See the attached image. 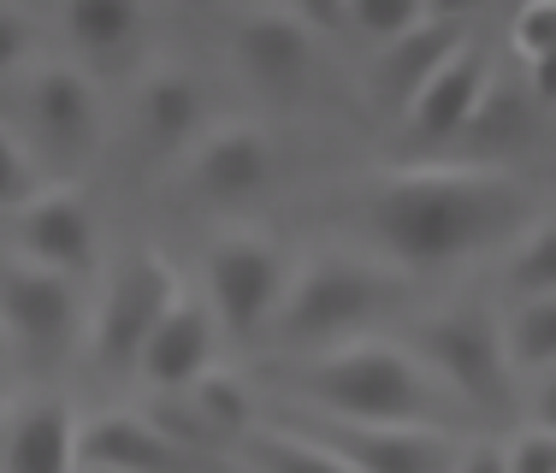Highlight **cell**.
<instances>
[{"label": "cell", "instance_id": "obj_1", "mask_svg": "<svg viewBox=\"0 0 556 473\" xmlns=\"http://www.w3.org/2000/svg\"><path fill=\"white\" fill-rule=\"evenodd\" d=\"M367 226L403 267H450L480 248H497L533 226V202L509 172L480 166H420L374 190Z\"/></svg>", "mask_w": 556, "mask_h": 473}, {"label": "cell", "instance_id": "obj_2", "mask_svg": "<svg viewBox=\"0 0 556 473\" xmlns=\"http://www.w3.org/2000/svg\"><path fill=\"white\" fill-rule=\"evenodd\" d=\"M267 373L326 420H355V426L439 432L456 414V397L396 344H338L296 361H273Z\"/></svg>", "mask_w": 556, "mask_h": 473}, {"label": "cell", "instance_id": "obj_3", "mask_svg": "<svg viewBox=\"0 0 556 473\" xmlns=\"http://www.w3.org/2000/svg\"><path fill=\"white\" fill-rule=\"evenodd\" d=\"M396 302H403V279L391 267H374V260H355V255H320L285 284L273 325L285 349H308L379 320Z\"/></svg>", "mask_w": 556, "mask_h": 473}, {"label": "cell", "instance_id": "obj_4", "mask_svg": "<svg viewBox=\"0 0 556 473\" xmlns=\"http://www.w3.org/2000/svg\"><path fill=\"white\" fill-rule=\"evenodd\" d=\"M408 355L468 409H503L509 402V349L503 325L480 308H450L432 314L408 332Z\"/></svg>", "mask_w": 556, "mask_h": 473}, {"label": "cell", "instance_id": "obj_5", "mask_svg": "<svg viewBox=\"0 0 556 473\" xmlns=\"http://www.w3.org/2000/svg\"><path fill=\"white\" fill-rule=\"evenodd\" d=\"M178 296H184V284H178V272H172L161 255H130L125 267L113 272L108 302H101L96 361L113 367V373H137L142 344H149V332L166 320V308Z\"/></svg>", "mask_w": 556, "mask_h": 473}, {"label": "cell", "instance_id": "obj_6", "mask_svg": "<svg viewBox=\"0 0 556 473\" xmlns=\"http://www.w3.org/2000/svg\"><path fill=\"white\" fill-rule=\"evenodd\" d=\"M285 255L261 237H237V243H219L207 255V302H214V325L231 337H255L261 325L278 314L285 302Z\"/></svg>", "mask_w": 556, "mask_h": 473}, {"label": "cell", "instance_id": "obj_7", "mask_svg": "<svg viewBox=\"0 0 556 473\" xmlns=\"http://www.w3.org/2000/svg\"><path fill=\"white\" fill-rule=\"evenodd\" d=\"M302 438L332 450L350 473H456V450L444 432L420 426H355V420H302Z\"/></svg>", "mask_w": 556, "mask_h": 473}, {"label": "cell", "instance_id": "obj_8", "mask_svg": "<svg viewBox=\"0 0 556 473\" xmlns=\"http://www.w3.org/2000/svg\"><path fill=\"white\" fill-rule=\"evenodd\" d=\"M77 462L108 473H219L214 450L184 444L172 426H154L142 414H101L77 432Z\"/></svg>", "mask_w": 556, "mask_h": 473}, {"label": "cell", "instance_id": "obj_9", "mask_svg": "<svg viewBox=\"0 0 556 473\" xmlns=\"http://www.w3.org/2000/svg\"><path fill=\"white\" fill-rule=\"evenodd\" d=\"M0 231L12 237V248L30 267L60 272V279H72V272H84L96 260V219H89V202L77 190L30 195L18 214L0 219Z\"/></svg>", "mask_w": 556, "mask_h": 473}, {"label": "cell", "instance_id": "obj_10", "mask_svg": "<svg viewBox=\"0 0 556 473\" xmlns=\"http://www.w3.org/2000/svg\"><path fill=\"white\" fill-rule=\"evenodd\" d=\"M485 101H492V60H485V48L468 36V42L427 77V89L408 101L403 118L420 142H450L480 118Z\"/></svg>", "mask_w": 556, "mask_h": 473}, {"label": "cell", "instance_id": "obj_11", "mask_svg": "<svg viewBox=\"0 0 556 473\" xmlns=\"http://www.w3.org/2000/svg\"><path fill=\"white\" fill-rule=\"evenodd\" d=\"M462 42H468V18H456V12H427V24H415L408 36L386 42V48H379V60H374V95H379V107L408 113V101L427 89V77L439 72V65L456 54Z\"/></svg>", "mask_w": 556, "mask_h": 473}, {"label": "cell", "instance_id": "obj_12", "mask_svg": "<svg viewBox=\"0 0 556 473\" xmlns=\"http://www.w3.org/2000/svg\"><path fill=\"white\" fill-rule=\"evenodd\" d=\"M231 48L243 60V72L267 89H290L308 77L314 65V24L290 7H261V12H243L231 30Z\"/></svg>", "mask_w": 556, "mask_h": 473}, {"label": "cell", "instance_id": "obj_13", "mask_svg": "<svg viewBox=\"0 0 556 473\" xmlns=\"http://www.w3.org/2000/svg\"><path fill=\"white\" fill-rule=\"evenodd\" d=\"M214 344H219V325L207 314V302L178 296L166 308V320L149 332V344L137 355V373L161 391H184L214 367Z\"/></svg>", "mask_w": 556, "mask_h": 473}, {"label": "cell", "instance_id": "obj_14", "mask_svg": "<svg viewBox=\"0 0 556 473\" xmlns=\"http://www.w3.org/2000/svg\"><path fill=\"white\" fill-rule=\"evenodd\" d=\"M0 320L30 349H60L77 325V296L60 272L42 267H0Z\"/></svg>", "mask_w": 556, "mask_h": 473}, {"label": "cell", "instance_id": "obj_15", "mask_svg": "<svg viewBox=\"0 0 556 473\" xmlns=\"http://www.w3.org/2000/svg\"><path fill=\"white\" fill-rule=\"evenodd\" d=\"M77 414L60 397H36L12 409L0 432V473H77Z\"/></svg>", "mask_w": 556, "mask_h": 473}, {"label": "cell", "instance_id": "obj_16", "mask_svg": "<svg viewBox=\"0 0 556 473\" xmlns=\"http://www.w3.org/2000/svg\"><path fill=\"white\" fill-rule=\"evenodd\" d=\"M190 172L214 202H249L273 183V142L249 125H225L214 137H202Z\"/></svg>", "mask_w": 556, "mask_h": 473}, {"label": "cell", "instance_id": "obj_17", "mask_svg": "<svg viewBox=\"0 0 556 473\" xmlns=\"http://www.w3.org/2000/svg\"><path fill=\"white\" fill-rule=\"evenodd\" d=\"M30 125L48 149H84L96 137V95L72 65H48L30 84Z\"/></svg>", "mask_w": 556, "mask_h": 473}, {"label": "cell", "instance_id": "obj_18", "mask_svg": "<svg viewBox=\"0 0 556 473\" xmlns=\"http://www.w3.org/2000/svg\"><path fill=\"white\" fill-rule=\"evenodd\" d=\"M195 125H202V89H195V77L161 72V77H149V84H142L137 130H142V142H149L154 154L184 149V142L195 137Z\"/></svg>", "mask_w": 556, "mask_h": 473}, {"label": "cell", "instance_id": "obj_19", "mask_svg": "<svg viewBox=\"0 0 556 473\" xmlns=\"http://www.w3.org/2000/svg\"><path fill=\"white\" fill-rule=\"evenodd\" d=\"M142 30V7L137 0H77L65 12V36H72L84 54H113L130 36Z\"/></svg>", "mask_w": 556, "mask_h": 473}, {"label": "cell", "instance_id": "obj_20", "mask_svg": "<svg viewBox=\"0 0 556 473\" xmlns=\"http://www.w3.org/2000/svg\"><path fill=\"white\" fill-rule=\"evenodd\" d=\"M243 462L255 473H350L332 450H320V444L302 438V432H249Z\"/></svg>", "mask_w": 556, "mask_h": 473}, {"label": "cell", "instance_id": "obj_21", "mask_svg": "<svg viewBox=\"0 0 556 473\" xmlns=\"http://www.w3.org/2000/svg\"><path fill=\"white\" fill-rule=\"evenodd\" d=\"M509 367H545L556 373V296H527L503 325Z\"/></svg>", "mask_w": 556, "mask_h": 473}, {"label": "cell", "instance_id": "obj_22", "mask_svg": "<svg viewBox=\"0 0 556 473\" xmlns=\"http://www.w3.org/2000/svg\"><path fill=\"white\" fill-rule=\"evenodd\" d=\"M509 284L527 296H556V219H539V226L521 231V248L509 260Z\"/></svg>", "mask_w": 556, "mask_h": 473}, {"label": "cell", "instance_id": "obj_23", "mask_svg": "<svg viewBox=\"0 0 556 473\" xmlns=\"http://www.w3.org/2000/svg\"><path fill=\"white\" fill-rule=\"evenodd\" d=\"M343 24H355L374 48H386L396 36H408L415 24H427V7H420V0H350V7H343Z\"/></svg>", "mask_w": 556, "mask_h": 473}, {"label": "cell", "instance_id": "obj_24", "mask_svg": "<svg viewBox=\"0 0 556 473\" xmlns=\"http://www.w3.org/2000/svg\"><path fill=\"white\" fill-rule=\"evenodd\" d=\"M195 402H202V420L214 426V444H225L231 432L249 426V397H243V385H237V379H225V373L195 379Z\"/></svg>", "mask_w": 556, "mask_h": 473}, {"label": "cell", "instance_id": "obj_25", "mask_svg": "<svg viewBox=\"0 0 556 473\" xmlns=\"http://www.w3.org/2000/svg\"><path fill=\"white\" fill-rule=\"evenodd\" d=\"M509 42L521 48V60H551L556 54V0H533L509 18Z\"/></svg>", "mask_w": 556, "mask_h": 473}, {"label": "cell", "instance_id": "obj_26", "mask_svg": "<svg viewBox=\"0 0 556 473\" xmlns=\"http://www.w3.org/2000/svg\"><path fill=\"white\" fill-rule=\"evenodd\" d=\"M36 195V172H30V161H24V149L0 130V219L7 214H18L24 202Z\"/></svg>", "mask_w": 556, "mask_h": 473}, {"label": "cell", "instance_id": "obj_27", "mask_svg": "<svg viewBox=\"0 0 556 473\" xmlns=\"http://www.w3.org/2000/svg\"><path fill=\"white\" fill-rule=\"evenodd\" d=\"M503 462H509V473H556V432H521V438L503 450Z\"/></svg>", "mask_w": 556, "mask_h": 473}, {"label": "cell", "instance_id": "obj_28", "mask_svg": "<svg viewBox=\"0 0 556 473\" xmlns=\"http://www.w3.org/2000/svg\"><path fill=\"white\" fill-rule=\"evenodd\" d=\"M24 48H30V18L12 12V7H0V77L24 60Z\"/></svg>", "mask_w": 556, "mask_h": 473}, {"label": "cell", "instance_id": "obj_29", "mask_svg": "<svg viewBox=\"0 0 556 473\" xmlns=\"http://www.w3.org/2000/svg\"><path fill=\"white\" fill-rule=\"evenodd\" d=\"M456 473H509V462H503V450H485V444H473L468 456H456Z\"/></svg>", "mask_w": 556, "mask_h": 473}, {"label": "cell", "instance_id": "obj_30", "mask_svg": "<svg viewBox=\"0 0 556 473\" xmlns=\"http://www.w3.org/2000/svg\"><path fill=\"white\" fill-rule=\"evenodd\" d=\"M527 72H533V95L545 101V107H556V54L551 60H533Z\"/></svg>", "mask_w": 556, "mask_h": 473}, {"label": "cell", "instance_id": "obj_31", "mask_svg": "<svg viewBox=\"0 0 556 473\" xmlns=\"http://www.w3.org/2000/svg\"><path fill=\"white\" fill-rule=\"evenodd\" d=\"M539 420H545V432H556V373H545V385H539Z\"/></svg>", "mask_w": 556, "mask_h": 473}]
</instances>
